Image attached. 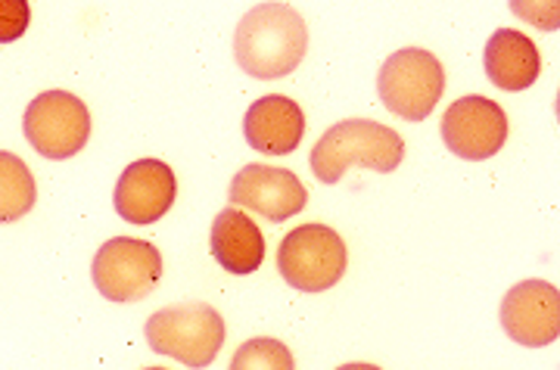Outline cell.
Wrapping results in <instances>:
<instances>
[{
  "instance_id": "obj_16",
  "label": "cell",
  "mask_w": 560,
  "mask_h": 370,
  "mask_svg": "<svg viewBox=\"0 0 560 370\" xmlns=\"http://www.w3.org/2000/svg\"><path fill=\"white\" fill-rule=\"evenodd\" d=\"M231 370H296V361H293V351L280 339L256 336V339H246L241 349L234 351Z\"/></svg>"
},
{
  "instance_id": "obj_12",
  "label": "cell",
  "mask_w": 560,
  "mask_h": 370,
  "mask_svg": "<svg viewBox=\"0 0 560 370\" xmlns=\"http://www.w3.org/2000/svg\"><path fill=\"white\" fill-rule=\"evenodd\" d=\"M243 135L265 157H290L305 137V113L283 94L259 97L243 118Z\"/></svg>"
},
{
  "instance_id": "obj_7",
  "label": "cell",
  "mask_w": 560,
  "mask_h": 370,
  "mask_svg": "<svg viewBox=\"0 0 560 370\" xmlns=\"http://www.w3.org/2000/svg\"><path fill=\"white\" fill-rule=\"evenodd\" d=\"M94 287L109 302H140L156 290L162 255L153 243L135 236H113L94 255Z\"/></svg>"
},
{
  "instance_id": "obj_4",
  "label": "cell",
  "mask_w": 560,
  "mask_h": 370,
  "mask_svg": "<svg viewBox=\"0 0 560 370\" xmlns=\"http://www.w3.org/2000/svg\"><path fill=\"white\" fill-rule=\"evenodd\" d=\"M383 106L405 122H423L445 91L442 62L423 47H401L383 62L377 76Z\"/></svg>"
},
{
  "instance_id": "obj_3",
  "label": "cell",
  "mask_w": 560,
  "mask_h": 370,
  "mask_svg": "<svg viewBox=\"0 0 560 370\" xmlns=\"http://www.w3.org/2000/svg\"><path fill=\"white\" fill-rule=\"evenodd\" d=\"M143 336L156 355H168L187 368L202 370L219 358L228 327L219 309L209 302H180L153 314Z\"/></svg>"
},
{
  "instance_id": "obj_9",
  "label": "cell",
  "mask_w": 560,
  "mask_h": 370,
  "mask_svg": "<svg viewBox=\"0 0 560 370\" xmlns=\"http://www.w3.org/2000/svg\"><path fill=\"white\" fill-rule=\"evenodd\" d=\"M501 327L526 349H545L560 336V292L548 280H523L501 299Z\"/></svg>"
},
{
  "instance_id": "obj_10",
  "label": "cell",
  "mask_w": 560,
  "mask_h": 370,
  "mask_svg": "<svg viewBox=\"0 0 560 370\" xmlns=\"http://www.w3.org/2000/svg\"><path fill=\"white\" fill-rule=\"evenodd\" d=\"M231 203L234 209L259 212L268 221H290L308 203V190L290 169H275L265 162H249L231 181Z\"/></svg>"
},
{
  "instance_id": "obj_19",
  "label": "cell",
  "mask_w": 560,
  "mask_h": 370,
  "mask_svg": "<svg viewBox=\"0 0 560 370\" xmlns=\"http://www.w3.org/2000/svg\"><path fill=\"white\" fill-rule=\"evenodd\" d=\"M147 370H165V368H147Z\"/></svg>"
},
{
  "instance_id": "obj_5",
  "label": "cell",
  "mask_w": 560,
  "mask_h": 370,
  "mask_svg": "<svg viewBox=\"0 0 560 370\" xmlns=\"http://www.w3.org/2000/svg\"><path fill=\"white\" fill-rule=\"evenodd\" d=\"M346 243L327 224H302L280 240V277L300 292H324L337 287L346 274Z\"/></svg>"
},
{
  "instance_id": "obj_18",
  "label": "cell",
  "mask_w": 560,
  "mask_h": 370,
  "mask_svg": "<svg viewBox=\"0 0 560 370\" xmlns=\"http://www.w3.org/2000/svg\"><path fill=\"white\" fill-rule=\"evenodd\" d=\"M337 370H381L377 365H342V368Z\"/></svg>"
},
{
  "instance_id": "obj_15",
  "label": "cell",
  "mask_w": 560,
  "mask_h": 370,
  "mask_svg": "<svg viewBox=\"0 0 560 370\" xmlns=\"http://www.w3.org/2000/svg\"><path fill=\"white\" fill-rule=\"evenodd\" d=\"M38 199V187L32 169L20 157L0 150V224L20 221L32 212Z\"/></svg>"
},
{
  "instance_id": "obj_1",
  "label": "cell",
  "mask_w": 560,
  "mask_h": 370,
  "mask_svg": "<svg viewBox=\"0 0 560 370\" xmlns=\"http://www.w3.org/2000/svg\"><path fill=\"white\" fill-rule=\"evenodd\" d=\"M308 50V28L290 3H259L237 25L234 57L246 76L261 81L287 79Z\"/></svg>"
},
{
  "instance_id": "obj_8",
  "label": "cell",
  "mask_w": 560,
  "mask_h": 370,
  "mask_svg": "<svg viewBox=\"0 0 560 370\" xmlns=\"http://www.w3.org/2000/svg\"><path fill=\"white\" fill-rule=\"evenodd\" d=\"M442 140L448 153L467 162L492 159L508 140V116L495 100L480 94L460 97L442 116Z\"/></svg>"
},
{
  "instance_id": "obj_17",
  "label": "cell",
  "mask_w": 560,
  "mask_h": 370,
  "mask_svg": "<svg viewBox=\"0 0 560 370\" xmlns=\"http://www.w3.org/2000/svg\"><path fill=\"white\" fill-rule=\"evenodd\" d=\"M28 22H32V7L25 0H0V44L22 38Z\"/></svg>"
},
{
  "instance_id": "obj_2",
  "label": "cell",
  "mask_w": 560,
  "mask_h": 370,
  "mask_svg": "<svg viewBox=\"0 0 560 370\" xmlns=\"http://www.w3.org/2000/svg\"><path fill=\"white\" fill-rule=\"evenodd\" d=\"M405 159V140L393 128L371 118H346L327 128L312 147V172L320 184H337L349 165H364L371 172H396Z\"/></svg>"
},
{
  "instance_id": "obj_6",
  "label": "cell",
  "mask_w": 560,
  "mask_h": 370,
  "mask_svg": "<svg viewBox=\"0 0 560 370\" xmlns=\"http://www.w3.org/2000/svg\"><path fill=\"white\" fill-rule=\"evenodd\" d=\"M22 131L44 159H72L91 137V113L69 91H44L28 103Z\"/></svg>"
},
{
  "instance_id": "obj_14",
  "label": "cell",
  "mask_w": 560,
  "mask_h": 370,
  "mask_svg": "<svg viewBox=\"0 0 560 370\" xmlns=\"http://www.w3.org/2000/svg\"><path fill=\"white\" fill-rule=\"evenodd\" d=\"M482 69L501 91H523L539 79L541 57L523 32L499 28L482 50Z\"/></svg>"
},
{
  "instance_id": "obj_11",
  "label": "cell",
  "mask_w": 560,
  "mask_h": 370,
  "mask_svg": "<svg viewBox=\"0 0 560 370\" xmlns=\"http://www.w3.org/2000/svg\"><path fill=\"white\" fill-rule=\"evenodd\" d=\"M178 181L160 159H138L121 172L116 184V212L131 224H156L175 206Z\"/></svg>"
},
{
  "instance_id": "obj_13",
  "label": "cell",
  "mask_w": 560,
  "mask_h": 370,
  "mask_svg": "<svg viewBox=\"0 0 560 370\" xmlns=\"http://www.w3.org/2000/svg\"><path fill=\"white\" fill-rule=\"evenodd\" d=\"M209 246H212L215 262L234 277L259 271L265 262V236H261L259 224L234 206L215 215Z\"/></svg>"
}]
</instances>
